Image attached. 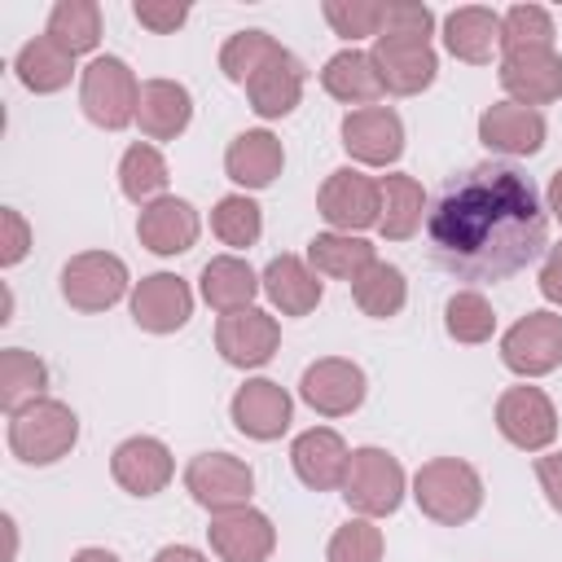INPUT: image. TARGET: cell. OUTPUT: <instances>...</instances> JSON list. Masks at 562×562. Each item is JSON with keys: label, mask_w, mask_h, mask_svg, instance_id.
Listing matches in <instances>:
<instances>
[{"label": "cell", "mask_w": 562, "mask_h": 562, "mask_svg": "<svg viewBox=\"0 0 562 562\" xmlns=\"http://www.w3.org/2000/svg\"><path fill=\"white\" fill-rule=\"evenodd\" d=\"M426 241L461 281H505L549 250V211L514 162H474L443 180L426 211Z\"/></svg>", "instance_id": "1"}, {"label": "cell", "mask_w": 562, "mask_h": 562, "mask_svg": "<svg viewBox=\"0 0 562 562\" xmlns=\"http://www.w3.org/2000/svg\"><path fill=\"white\" fill-rule=\"evenodd\" d=\"M417 509L439 527H461L483 509V479L461 457H435L413 474Z\"/></svg>", "instance_id": "2"}, {"label": "cell", "mask_w": 562, "mask_h": 562, "mask_svg": "<svg viewBox=\"0 0 562 562\" xmlns=\"http://www.w3.org/2000/svg\"><path fill=\"white\" fill-rule=\"evenodd\" d=\"M75 443H79V417L61 400L40 395L18 413H9V452L22 465H53L70 457Z\"/></svg>", "instance_id": "3"}, {"label": "cell", "mask_w": 562, "mask_h": 562, "mask_svg": "<svg viewBox=\"0 0 562 562\" xmlns=\"http://www.w3.org/2000/svg\"><path fill=\"white\" fill-rule=\"evenodd\" d=\"M408 492V479H404V465L386 452V448H351V461H347V479H342V501L351 505V514L360 518H386L400 509Z\"/></svg>", "instance_id": "4"}, {"label": "cell", "mask_w": 562, "mask_h": 562, "mask_svg": "<svg viewBox=\"0 0 562 562\" xmlns=\"http://www.w3.org/2000/svg\"><path fill=\"white\" fill-rule=\"evenodd\" d=\"M79 105H83L88 123H97L105 132L136 123L140 83H136L132 66L123 57H92L79 75Z\"/></svg>", "instance_id": "5"}, {"label": "cell", "mask_w": 562, "mask_h": 562, "mask_svg": "<svg viewBox=\"0 0 562 562\" xmlns=\"http://www.w3.org/2000/svg\"><path fill=\"white\" fill-rule=\"evenodd\" d=\"M316 211L329 224V233H356L360 237V228H378L382 189L373 176H364L356 167H338L325 176V184L316 193Z\"/></svg>", "instance_id": "6"}, {"label": "cell", "mask_w": 562, "mask_h": 562, "mask_svg": "<svg viewBox=\"0 0 562 562\" xmlns=\"http://www.w3.org/2000/svg\"><path fill=\"white\" fill-rule=\"evenodd\" d=\"M184 487L206 514H228V509L250 505L255 470L233 452H198L184 465Z\"/></svg>", "instance_id": "7"}, {"label": "cell", "mask_w": 562, "mask_h": 562, "mask_svg": "<svg viewBox=\"0 0 562 562\" xmlns=\"http://www.w3.org/2000/svg\"><path fill=\"white\" fill-rule=\"evenodd\" d=\"M501 360L518 378H544L562 364V312H527L501 334Z\"/></svg>", "instance_id": "8"}, {"label": "cell", "mask_w": 562, "mask_h": 562, "mask_svg": "<svg viewBox=\"0 0 562 562\" xmlns=\"http://www.w3.org/2000/svg\"><path fill=\"white\" fill-rule=\"evenodd\" d=\"M373 66H378V79L386 92L395 97H417L435 83L439 75V57L430 48V40L422 35H395V31H382L369 48Z\"/></svg>", "instance_id": "9"}, {"label": "cell", "mask_w": 562, "mask_h": 562, "mask_svg": "<svg viewBox=\"0 0 562 562\" xmlns=\"http://www.w3.org/2000/svg\"><path fill=\"white\" fill-rule=\"evenodd\" d=\"M127 294V263L110 250L70 255L61 268V299L75 312H105Z\"/></svg>", "instance_id": "10"}, {"label": "cell", "mask_w": 562, "mask_h": 562, "mask_svg": "<svg viewBox=\"0 0 562 562\" xmlns=\"http://www.w3.org/2000/svg\"><path fill=\"white\" fill-rule=\"evenodd\" d=\"M364 391H369V378L356 360H342V356H321L303 369L299 378V395L312 413L321 417H347L364 404Z\"/></svg>", "instance_id": "11"}, {"label": "cell", "mask_w": 562, "mask_h": 562, "mask_svg": "<svg viewBox=\"0 0 562 562\" xmlns=\"http://www.w3.org/2000/svg\"><path fill=\"white\" fill-rule=\"evenodd\" d=\"M496 430L522 452H544L558 435V408L540 386H509L496 400Z\"/></svg>", "instance_id": "12"}, {"label": "cell", "mask_w": 562, "mask_h": 562, "mask_svg": "<svg viewBox=\"0 0 562 562\" xmlns=\"http://www.w3.org/2000/svg\"><path fill=\"white\" fill-rule=\"evenodd\" d=\"M228 417H233V426H237L246 439L272 443V439H281V435L290 430V422H294V400H290V391H285L281 382H272V378H250V382L237 386V395H233V404H228Z\"/></svg>", "instance_id": "13"}, {"label": "cell", "mask_w": 562, "mask_h": 562, "mask_svg": "<svg viewBox=\"0 0 562 562\" xmlns=\"http://www.w3.org/2000/svg\"><path fill=\"white\" fill-rule=\"evenodd\" d=\"M206 540H211V553L224 562H268L277 549V527L263 509L241 505L228 514H211Z\"/></svg>", "instance_id": "14"}, {"label": "cell", "mask_w": 562, "mask_h": 562, "mask_svg": "<svg viewBox=\"0 0 562 562\" xmlns=\"http://www.w3.org/2000/svg\"><path fill=\"white\" fill-rule=\"evenodd\" d=\"M342 149L364 167H391L404 154V123L391 105H364L342 114Z\"/></svg>", "instance_id": "15"}, {"label": "cell", "mask_w": 562, "mask_h": 562, "mask_svg": "<svg viewBox=\"0 0 562 562\" xmlns=\"http://www.w3.org/2000/svg\"><path fill=\"white\" fill-rule=\"evenodd\" d=\"M193 316V290L176 272H149L132 290V321L145 334H176Z\"/></svg>", "instance_id": "16"}, {"label": "cell", "mask_w": 562, "mask_h": 562, "mask_svg": "<svg viewBox=\"0 0 562 562\" xmlns=\"http://www.w3.org/2000/svg\"><path fill=\"white\" fill-rule=\"evenodd\" d=\"M277 347H281V325L263 307H246V312L220 316V325H215V351L233 369H259V364H268L277 356Z\"/></svg>", "instance_id": "17"}, {"label": "cell", "mask_w": 562, "mask_h": 562, "mask_svg": "<svg viewBox=\"0 0 562 562\" xmlns=\"http://www.w3.org/2000/svg\"><path fill=\"white\" fill-rule=\"evenodd\" d=\"M544 114L518 101H496L479 114V140L501 158H531L544 149Z\"/></svg>", "instance_id": "18"}, {"label": "cell", "mask_w": 562, "mask_h": 562, "mask_svg": "<svg viewBox=\"0 0 562 562\" xmlns=\"http://www.w3.org/2000/svg\"><path fill=\"white\" fill-rule=\"evenodd\" d=\"M501 88L518 105H549L562 97V57L553 48H522V53H501Z\"/></svg>", "instance_id": "19"}, {"label": "cell", "mask_w": 562, "mask_h": 562, "mask_svg": "<svg viewBox=\"0 0 562 562\" xmlns=\"http://www.w3.org/2000/svg\"><path fill=\"white\" fill-rule=\"evenodd\" d=\"M110 474L114 483L127 492V496H158L171 474H176V461H171V448L154 435H132L114 448L110 457Z\"/></svg>", "instance_id": "20"}, {"label": "cell", "mask_w": 562, "mask_h": 562, "mask_svg": "<svg viewBox=\"0 0 562 562\" xmlns=\"http://www.w3.org/2000/svg\"><path fill=\"white\" fill-rule=\"evenodd\" d=\"M347 461H351V448H347V439H342L338 430H329V426H312V430H303V435L290 443V465H294L299 483L312 487V492H334V487H342Z\"/></svg>", "instance_id": "21"}, {"label": "cell", "mask_w": 562, "mask_h": 562, "mask_svg": "<svg viewBox=\"0 0 562 562\" xmlns=\"http://www.w3.org/2000/svg\"><path fill=\"white\" fill-rule=\"evenodd\" d=\"M303 83H307V66L290 48H281L277 57H268L250 75V83H246L250 110L259 119H285V114H294V105L303 101Z\"/></svg>", "instance_id": "22"}, {"label": "cell", "mask_w": 562, "mask_h": 562, "mask_svg": "<svg viewBox=\"0 0 562 562\" xmlns=\"http://www.w3.org/2000/svg\"><path fill=\"white\" fill-rule=\"evenodd\" d=\"M202 233V220L193 211V202L184 198H158L149 206H140V220H136V237L145 250L154 255H184Z\"/></svg>", "instance_id": "23"}, {"label": "cell", "mask_w": 562, "mask_h": 562, "mask_svg": "<svg viewBox=\"0 0 562 562\" xmlns=\"http://www.w3.org/2000/svg\"><path fill=\"white\" fill-rule=\"evenodd\" d=\"M443 48L457 61L487 66L501 53V13L483 4H461L443 18Z\"/></svg>", "instance_id": "24"}, {"label": "cell", "mask_w": 562, "mask_h": 562, "mask_svg": "<svg viewBox=\"0 0 562 562\" xmlns=\"http://www.w3.org/2000/svg\"><path fill=\"white\" fill-rule=\"evenodd\" d=\"M193 119V97L176 79H145L140 83V105H136V127L145 140H176Z\"/></svg>", "instance_id": "25"}, {"label": "cell", "mask_w": 562, "mask_h": 562, "mask_svg": "<svg viewBox=\"0 0 562 562\" xmlns=\"http://www.w3.org/2000/svg\"><path fill=\"white\" fill-rule=\"evenodd\" d=\"M285 167V149L272 132L263 127H250V132H237L224 149V171L233 184L241 189H268Z\"/></svg>", "instance_id": "26"}, {"label": "cell", "mask_w": 562, "mask_h": 562, "mask_svg": "<svg viewBox=\"0 0 562 562\" xmlns=\"http://www.w3.org/2000/svg\"><path fill=\"white\" fill-rule=\"evenodd\" d=\"M198 290L206 299V307H215L220 316H233V312H246L255 307V294L263 290V281L255 277V268L237 255H215L202 263V277H198Z\"/></svg>", "instance_id": "27"}, {"label": "cell", "mask_w": 562, "mask_h": 562, "mask_svg": "<svg viewBox=\"0 0 562 562\" xmlns=\"http://www.w3.org/2000/svg\"><path fill=\"white\" fill-rule=\"evenodd\" d=\"M263 294H268V303L281 312V316H307V312H316V303H321V281H316V272H312V263L307 259H299V255H277V259H268V268H263Z\"/></svg>", "instance_id": "28"}, {"label": "cell", "mask_w": 562, "mask_h": 562, "mask_svg": "<svg viewBox=\"0 0 562 562\" xmlns=\"http://www.w3.org/2000/svg\"><path fill=\"white\" fill-rule=\"evenodd\" d=\"M321 88H325L334 101L356 105V110L378 105V97L386 92L382 79H378L373 57L360 53V48H342V53H334V57L325 61V70H321Z\"/></svg>", "instance_id": "29"}, {"label": "cell", "mask_w": 562, "mask_h": 562, "mask_svg": "<svg viewBox=\"0 0 562 562\" xmlns=\"http://www.w3.org/2000/svg\"><path fill=\"white\" fill-rule=\"evenodd\" d=\"M13 70H18V83L35 97H48V92H61L75 75V57L66 48H57L48 35H35L18 48L13 57Z\"/></svg>", "instance_id": "30"}, {"label": "cell", "mask_w": 562, "mask_h": 562, "mask_svg": "<svg viewBox=\"0 0 562 562\" xmlns=\"http://www.w3.org/2000/svg\"><path fill=\"white\" fill-rule=\"evenodd\" d=\"M378 189H382V211H378V233L386 237V241H408L417 228H422V211H426V193H422V184L413 180V176H404V171H391V176H382L378 180Z\"/></svg>", "instance_id": "31"}, {"label": "cell", "mask_w": 562, "mask_h": 562, "mask_svg": "<svg viewBox=\"0 0 562 562\" xmlns=\"http://www.w3.org/2000/svg\"><path fill=\"white\" fill-rule=\"evenodd\" d=\"M307 263L316 277H338L351 285L369 263H378V250L356 233H316L307 241Z\"/></svg>", "instance_id": "32"}, {"label": "cell", "mask_w": 562, "mask_h": 562, "mask_svg": "<svg viewBox=\"0 0 562 562\" xmlns=\"http://www.w3.org/2000/svg\"><path fill=\"white\" fill-rule=\"evenodd\" d=\"M167 180L171 176H167V158L158 154V145L136 140V145L123 149V158H119V189H123L127 202L149 206V202L167 198Z\"/></svg>", "instance_id": "33"}, {"label": "cell", "mask_w": 562, "mask_h": 562, "mask_svg": "<svg viewBox=\"0 0 562 562\" xmlns=\"http://www.w3.org/2000/svg\"><path fill=\"white\" fill-rule=\"evenodd\" d=\"M44 35L57 48H66L70 57L92 53L101 44V4L97 0H57L53 13H48Z\"/></svg>", "instance_id": "34"}, {"label": "cell", "mask_w": 562, "mask_h": 562, "mask_svg": "<svg viewBox=\"0 0 562 562\" xmlns=\"http://www.w3.org/2000/svg\"><path fill=\"white\" fill-rule=\"evenodd\" d=\"M351 299H356V307L364 312V316H373V321H391V316H400L404 312V303H408V281H404V272L395 268V263H369L356 281H351Z\"/></svg>", "instance_id": "35"}, {"label": "cell", "mask_w": 562, "mask_h": 562, "mask_svg": "<svg viewBox=\"0 0 562 562\" xmlns=\"http://www.w3.org/2000/svg\"><path fill=\"white\" fill-rule=\"evenodd\" d=\"M44 386H48V364L35 351H22V347L0 351V404H4V413H18L22 404L40 400Z\"/></svg>", "instance_id": "36"}, {"label": "cell", "mask_w": 562, "mask_h": 562, "mask_svg": "<svg viewBox=\"0 0 562 562\" xmlns=\"http://www.w3.org/2000/svg\"><path fill=\"white\" fill-rule=\"evenodd\" d=\"M443 329H448L452 342L479 347V342H487L496 334V312L479 290H457L443 303Z\"/></svg>", "instance_id": "37"}, {"label": "cell", "mask_w": 562, "mask_h": 562, "mask_svg": "<svg viewBox=\"0 0 562 562\" xmlns=\"http://www.w3.org/2000/svg\"><path fill=\"white\" fill-rule=\"evenodd\" d=\"M211 233H215L224 246H233V250L255 246L259 233H263V211H259V202L246 198V193H228V198H220L215 211H211Z\"/></svg>", "instance_id": "38"}, {"label": "cell", "mask_w": 562, "mask_h": 562, "mask_svg": "<svg viewBox=\"0 0 562 562\" xmlns=\"http://www.w3.org/2000/svg\"><path fill=\"white\" fill-rule=\"evenodd\" d=\"M281 53V44L268 35V31H233L228 40H224V48H220V70H224V79H233V83H250V75L268 61V57H277Z\"/></svg>", "instance_id": "39"}, {"label": "cell", "mask_w": 562, "mask_h": 562, "mask_svg": "<svg viewBox=\"0 0 562 562\" xmlns=\"http://www.w3.org/2000/svg\"><path fill=\"white\" fill-rule=\"evenodd\" d=\"M522 48H553V18L540 4H514L501 13V53H522Z\"/></svg>", "instance_id": "40"}, {"label": "cell", "mask_w": 562, "mask_h": 562, "mask_svg": "<svg viewBox=\"0 0 562 562\" xmlns=\"http://www.w3.org/2000/svg\"><path fill=\"white\" fill-rule=\"evenodd\" d=\"M321 13L342 40H364V35L378 40L386 26V0H325Z\"/></svg>", "instance_id": "41"}, {"label": "cell", "mask_w": 562, "mask_h": 562, "mask_svg": "<svg viewBox=\"0 0 562 562\" xmlns=\"http://www.w3.org/2000/svg\"><path fill=\"white\" fill-rule=\"evenodd\" d=\"M325 562H382V527L373 518H347L325 549Z\"/></svg>", "instance_id": "42"}, {"label": "cell", "mask_w": 562, "mask_h": 562, "mask_svg": "<svg viewBox=\"0 0 562 562\" xmlns=\"http://www.w3.org/2000/svg\"><path fill=\"white\" fill-rule=\"evenodd\" d=\"M132 13H136V22L149 26L154 35H171L176 26H184L189 4H176V0H136Z\"/></svg>", "instance_id": "43"}, {"label": "cell", "mask_w": 562, "mask_h": 562, "mask_svg": "<svg viewBox=\"0 0 562 562\" xmlns=\"http://www.w3.org/2000/svg\"><path fill=\"white\" fill-rule=\"evenodd\" d=\"M0 228H4V237H0V263L13 268V263H22L26 250H31V224L22 220V211L4 206V211H0Z\"/></svg>", "instance_id": "44"}, {"label": "cell", "mask_w": 562, "mask_h": 562, "mask_svg": "<svg viewBox=\"0 0 562 562\" xmlns=\"http://www.w3.org/2000/svg\"><path fill=\"white\" fill-rule=\"evenodd\" d=\"M430 26H435V13H430L426 4H408V0L386 4V26H382V31H395V35H422V40H430Z\"/></svg>", "instance_id": "45"}, {"label": "cell", "mask_w": 562, "mask_h": 562, "mask_svg": "<svg viewBox=\"0 0 562 562\" xmlns=\"http://www.w3.org/2000/svg\"><path fill=\"white\" fill-rule=\"evenodd\" d=\"M536 479H540V492L553 505V514H562V452L536 457Z\"/></svg>", "instance_id": "46"}, {"label": "cell", "mask_w": 562, "mask_h": 562, "mask_svg": "<svg viewBox=\"0 0 562 562\" xmlns=\"http://www.w3.org/2000/svg\"><path fill=\"white\" fill-rule=\"evenodd\" d=\"M540 294H544L553 307H562V241H553V246L544 250V263H540Z\"/></svg>", "instance_id": "47"}, {"label": "cell", "mask_w": 562, "mask_h": 562, "mask_svg": "<svg viewBox=\"0 0 562 562\" xmlns=\"http://www.w3.org/2000/svg\"><path fill=\"white\" fill-rule=\"evenodd\" d=\"M154 562H206V553H198L193 544H162Z\"/></svg>", "instance_id": "48"}, {"label": "cell", "mask_w": 562, "mask_h": 562, "mask_svg": "<svg viewBox=\"0 0 562 562\" xmlns=\"http://www.w3.org/2000/svg\"><path fill=\"white\" fill-rule=\"evenodd\" d=\"M544 211H549V215H553V220L562 224V167H558V171L549 176V193H544Z\"/></svg>", "instance_id": "49"}, {"label": "cell", "mask_w": 562, "mask_h": 562, "mask_svg": "<svg viewBox=\"0 0 562 562\" xmlns=\"http://www.w3.org/2000/svg\"><path fill=\"white\" fill-rule=\"evenodd\" d=\"M70 562H119V553H110V549H97V544H88V549H79Z\"/></svg>", "instance_id": "50"}]
</instances>
